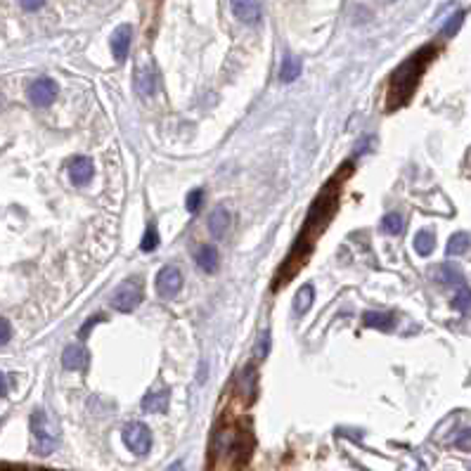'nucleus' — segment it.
<instances>
[{
  "instance_id": "obj_18",
  "label": "nucleus",
  "mask_w": 471,
  "mask_h": 471,
  "mask_svg": "<svg viewBox=\"0 0 471 471\" xmlns=\"http://www.w3.org/2000/svg\"><path fill=\"white\" fill-rule=\"evenodd\" d=\"M313 301H315L313 287H311V284H304V287H301V289L297 292V299H294V308H297L299 315H304V313H308V308L313 306Z\"/></svg>"
},
{
  "instance_id": "obj_31",
  "label": "nucleus",
  "mask_w": 471,
  "mask_h": 471,
  "mask_svg": "<svg viewBox=\"0 0 471 471\" xmlns=\"http://www.w3.org/2000/svg\"><path fill=\"white\" fill-rule=\"evenodd\" d=\"M180 469H182V464H180V462H175V464H173V467H171V469H168V471H180Z\"/></svg>"
},
{
  "instance_id": "obj_9",
  "label": "nucleus",
  "mask_w": 471,
  "mask_h": 471,
  "mask_svg": "<svg viewBox=\"0 0 471 471\" xmlns=\"http://www.w3.org/2000/svg\"><path fill=\"white\" fill-rule=\"evenodd\" d=\"M235 17L244 24H256L261 19V5L258 0H230Z\"/></svg>"
},
{
  "instance_id": "obj_4",
  "label": "nucleus",
  "mask_w": 471,
  "mask_h": 471,
  "mask_svg": "<svg viewBox=\"0 0 471 471\" xmlns=\"http://www.w3.org/2000/svg\"><path fill=\"white\" fill-rule=\"evenodd\" d=\"M157 81H159V76H157V69H154L152 62L150 60L140 62V65L135 67V90L138 93L145 97L154 95L157 93Z\"/></svg>"
},
{
  "instance_id": "obj_3",
  "label": "nucleus",
  "mask_w": 471,
  "mask_h": 471,
  "mask_svg": "<svg viewBox=\"0 0 471 471\" xmlns=\"http://www.w3.org/2000/svg\"><path fill=\"white\" fill-rule=\"evenodd\" d=\"M140 301H143V289H140V284L135 279H128L126 284L118 287V292L114 294V299H111V306L121 313H131L140 306Z\"/></svg>"
},
{
  "instance_id": "obj_7",
  "label": "nucleus",
  "mask_w": 471,
  "mask_h": 471,
  "mask_svg": "<svg viewBox=\"0 0 471 471\" xmlns=\"http://www.w3.org/2000/svg\"><path fill=\"white\" fill-rule=\"evenodd\" d=\"M131 38H133V26H131V24L116 26L114 33H111L109 48H111V55H114L116 62H123L126 57H128V52H131Z\"/></svg>"
},
{
  "instance_id": "obj_16",
  "label": "nucleus",
  "mask_w": 471,
  "mask_h": 471,
  "mask_svg": "<svg viewBox=\"0 0 471 471\" xmlns=\"http://www.w3.org/2000/svg\"><path fill=\"white\" fill-rule=\"evenodd\" d=\"M301 76V62L292 55H284L282 67H279V81L282 83H292Z\"/></svg>"
},
{
  "instance_id": "obj_25",
  "label": "nucleus",
  "mask_w": 471,
  "mask_h": 471,
  "mask_svg": "<svg viewBox=\"0 0 471 471\" xmlns=\"http://www.w3.org/2000/svg\"><path fill=\"white\" fill-rule=\"evenodd\" d=\"M455 445L464 450V453H471V428H464V431L455 438Z\"/></svg>"
},
{
  "instance_id": "obj_15",
  "label": "nucleus",
  "mask_w": 471,
  "mask_h": 471,
  "mask_svg": "<svg viewBox=\"0 0 471 471\" xmlns=\"http://www.w3.org/2000/svg\"><path fill=\"white\" fill-rule=\"evenodd\" d=\"M196 265L204 270V272H216V268H218V251H216V247H201L199 251H196Z\"/></svg>"
},
{
  "instance_id": "obj_8",
  "label": "nucleus",
  "mask_w": 471,
  "mask_h": 471,
  "mask_svg": "<svg viewBox=\"0 0 471 471\" xmlns=\"http://www.w3.org/2000/svg\"><path fill=\"white\" fill-rule=\"evenodd\" d=\"M93 161H90L88 157H74L72 161H69V178H72V182L76 187H83L88 185L90 180H93Z\"/></svg>"
},
{
  "instance_id": "obj_21",
  "label": "nucleus",
  "mask_w": 471,
  "mask_h": 471,
  "mask_svg": "<svg viewBox=\"0 0 471 471\" xmlns=\"http://www.w3.org/2000/svg\"><path fill=\"white\" fill-rule=\"evenodd\" d=\"M157 247H159V232H157V225L150 223L147 225V230H145L143 242H140V249H143L145 254H150V251H154Z\"/></svg>"
},
{
  "instance_id": "obj_1",
  "label": "nucleus",
  "mask_w": 471,
  "mask_h": 471,
  "mask_svg": "<svg viewBox=\"0 0 471 471\" xmlns=\"http://www.w3.org/2000/svg\"><path fill=\"white\" fill-rule=\"evenodd\" d=\"M31 436H33V450L38 455H50L60 443V431L52 424L50 417L43 410H36L31 414Z\"/></svg>"
},
{
  "instance_id": "obj_10",
  "label": "nucleus",
  "mask_w": 471,
  "mask_h": 471,
  "mask_svg": "<svg viewBox=\"0 0 471 471\" xmlns=\"http://www.w3.org/2000/svg\"><path fill=\"white\" fill-rule=\"evenodd\" d=\"M62 365L67 370H86L88 367V353L83 346H67L65 353H62Z\"/></svg>"
},
{
  "instance_id": "obj_12",
  "label": "nucleus",
  "mask_w": 471,
  "mask_h": 471,
  "mask_svg": "<svg viewBox=\"0 0 471 471\" xmlns=\"http://www.w3.org/2000/svg\"><path fill=\"white\" fill-rule=\"evenodd\" d=\"M168 391L166 389H157V391H150L147 396L143 398V410L150 412V414H159V412H166L168 407Z\"/></svg>"
},
{
  "instance_id": "obj_13",
  "label": "nucleus",
  "mask_w": 471,
  "mask_h": 471,
  "mask_svg": "<svg viewBox=\"0 0 471 471\" xmlns=\"http://www.w3.org/2000/svg\"><path fill=\"white\" fill-rule=\"evenodd\" d=\"M209 230H211V235H216V237H223L225 232L230 230V214H228V209H223V206L214 209V214L209 216Z\"/></svg>"
},
{
  "instance_id": "obj_2",
  "label": "nucleus",
  "mask_w": 471,
  "mask_h": 471,
  "mask_svg": "<svg viewBox=\"0 0 471 471\" xmlns=\"http://www.w3.org/2000/svg\"><path fill=\"white\" fill-rule=\"evenodd\" d=\"M123 443L133 455H147L152 448V431L143 421H131L123 428Z\"/></svg>"
},
{
  "instance_id": "obj_29",
  "label": "nucleus",
  "mask_w": 471,
  "mask_h": 471,
  "mask_svg": "<svg viewBox=\"0 0 471 471\" xmlns=\"http://www.w3.org/2000/svg\"><path fill=\"white\" fill-rule=\"evenodd\" d=\"M100 320H102V318H93V320H90V322H86V325H83V329H81L79 334H81V336H86V334L90 332V329H93V325H95V322H100Z\"/></svg>"
},
{
  "instance_id": "obj_23",
  "label": "nucleus",
  "mask_w": 471,
  "mask_h": 471,
  "mask_svg": "<svg viewBox=\"0 0 471 471\" xmlns=\"http://www.w3.org/2000/svg\"><path fill=\"white\" fill-rule=\"evenodd\" d=\"M201 204H204V189H192V192L187 194V199H185L187 211L189 214H196V211L201 209Z\"/></svg>"
},
{
  "instance_id": "obj_28",
  "label": "nucleus",
  "mask_w": 471,
  "mask_h": 471,
  "mask_svg": "<svg viewBox=\"0 0 471 471\" xmlns=\"http://www.w3.org/2000/svg\"><path fill=\"white\" fill-rule=\"evenodd\" d=\"M19 3H22V8H24L26 12H36V10L43 8L45 0H19Z\"/></svg>"
},
{
  "instance_id": "obj_22",
  "label": "nucleus",
  "mask_w": 471,
  "mask_h": 471,
  "mask_svg": "<svg viewBox=\"0 0 471 471\" xmlns=\"http://www.w3.org/2000/svg\"><path fill=\"white\" fill-rule=\"evenodd\" d=\"M453 308H457L460 313H471V289L469 287H460V292L455 294L453 299Z\"/></svg>"
},
{
  "instance_id": "obj_26",
  "label": "nucleus",
  "mask_w": 471,
  "mask_h": 471,
  "mask_svg": "<svg viewBox=\"0 0 471 471\" xmlns=\"http://www.w3.org/2000/svg\"><path fill=\"white\" fill-rule=\"evenodd\" d=\"M10 334H12V329H10V322L0 318V346H5V343L10 341Z\"/></svg>"
},
{
  "instance_id": "obj_6",
  "label": "nucleus",
  "mask_w": 471,
  "mask_h": 471,
  "mask_svg": "<svg viewBox=\"0 0 471 471\" xmlns=\"http://www.w3.org/2000/svg\"><path fill=\"white\" fill-rule=\"evenodd\" d=\"M55 97H57V83H55L52 79H38L31 83L29 100L33 107H48Z\"/></svg>"
},
{
  "instance_id": "obj_11",
  "label": "nucleus",
  "mask_w": 471,
  "mask_h": 471,
  "mask_svg": "<svg viewBox=\"0 0 471 471\" xmlns=\"http://www.w3.org/2000/svg\"><path fill=\"white\" fill-rule=\"evenodd\" d=\"M433 279L436 282H440V284H448V287H462L464 284V275H462V270L457 268V265H448V263H443V265H438V268H433Z\"/></svg>"
},
{
  "instance_id": "obj_27",
  "label": "nucleus",
  "mask_w": 471,
  "mask_h": 471,
  "mask_svg": "<svg viewBox=\"0 0 471 471\" xmlns=\"http://www.w3.org/2000/svg\"><path fill=\"white\" fill-rule=\"evenodd\" d=\"M462 17H464L462 12H457V15H455L453 19H450V24H448V26H445V29H443V31H445L448 36H453V33H455L457 29H460V24H462Z\"/></svg>"
},
{
  "instance_id": "obj_17",
  "label": "nucleus",
  "mask_w": 471,
  "mask_h": 471,
  "mask_svg": "<svg viewBox=\"0 0 471 471\" xmlns=\"http://www.w3.org/2000/svg\"><path fill=\"white\" fill-rule=\"evenodd\" d=\"M469 247H471L469 232H455V235L448 240V256H462Z\"/></svg>"
},
{
  "instance_id": "obj_24",
  "label": "nucleus",
  "mask_w": 471,
  "mask_h": 471,
  "mask_svg": "<svg viewBox=\"0 0 471 471\" xmlns=\"http://www.w3.org/2000/svg\"><path fill=\"white\" fill-rule=\"evenodd\" d=\"M268 350H270V334H268V329H265V332H261V341H258V346H256L258 360H263V358L268 355Z\"/></svg>"
},
{
  "instance_id": "obj_19",
  "label": "nucleus",
  "mask_w": 471,
  "mask_h": 471,
  "mask_svg": "<svg viewBox=\"0 0 471 471\" xmlns=\"http://www.w3.org/2000/svg\"><path fill=\"white\" fill-rule=\"evenodd\" d=\"M433 249H436V237H433V232H428V230L417 232V237H414V251H417L419 256H428Z\"/></svg>"
},
{
  "instance_id": "obj_14",
  "label": "nucleus",
  "mask_w": 471,
  "mask_h": 471,
  "mask_svg": "<svg viewBox=\"0 0 471 471\" xmlns=\"http://www.w3.org/2000/svg\"><path fill=\"white\" fill-rule=\"evenodd\" d=\"M365 327L370 329H379V332H389V329L393 327V315L391 313H379V311H370L365 313Z\"/></svg>"
},
{
  "instance_id": "obj_20",
  "label": "nucleus",
  "mask_w": 471,
  "mask_h": 471,
  "mask_svg": "<svg viewBox=\"0 0 471 471\" xmlns=\"http://www.w3.org/2000/svg\"><path fill=\"white\" fill-rule=\"evenodd\" d=\"M403 225H405V221L400 214H386L382 221V230L386 232V235H400V232H403Z\"/></svg>"
},
{
  "instance_id": "obj_5",
  "label": "nucleus",
  "mask_w": 471,
  "mask_h": 471,
  "mask_svg": "<svg viewBox=\"0 0 471 471\" xmlns=\"http://www.w3.org/2000/svg\"><path fill=\"white\" fill-rule=\"evenodd\" d=\"M182 287V275L178 268H173V265H166V268L159 270L157 275V292L161 299H173L175 294L180 292Z\"/></svg>"
},
{
  "instance_id": "obj_30",
  "label": "nucleus",
  "mask_w": 471,
  "mask_h": 471,
  "mask_svg": "<svg viewBox=\"0 0 471 471\" xmlns=\"http://www.w3.org/2000/svg\"><path fill=\"white\" fill-rule=\"evenodd\" d=\"M8 393V384H5V377H3V372H0V398Z\"/></svg>"
}]
</instances>
